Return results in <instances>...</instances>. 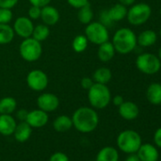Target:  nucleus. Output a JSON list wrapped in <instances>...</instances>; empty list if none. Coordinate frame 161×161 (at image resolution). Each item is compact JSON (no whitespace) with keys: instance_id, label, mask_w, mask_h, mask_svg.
<instances>
[{"instance_id":"1","label":"nucleus","mask_w":161,"mask_h":161,"mask_svg":"<svg viewBox=\"0 0 161 161\" xmlns=\"http://www.w3.org/2000/svg\"><path fill=\"white\" fill-rule=\"evenodd\" d=\"M73 127L83 134L93 132L99 125L100 118L97 111L92 107L82 106L75 110L72 117Z\"/></svg>"},{"instance_id":"2","label":"nucleus","mask_w":161,"mask_h":161,"mask_svg":"<svg viewBox=\"0 0 161 161\" xmlns=\"http://www.w3.org/2000/svg\"><path fill=\"white\" fill-rule=\"evenodd\" d=\"M112 44L116 49V52L121 55L129 54L134 51L137 46L136 35L129 28L119 29L113 36Z\"/></svg>"},{"instance_id":"3","label":"nucleus","mask_w":161,"mask_h":161,"mask_svg":"<svg viewBox=\"0 0 161 161\" xmlns=\"http://www.w3.org/2000/svg\"><path fill=\"white\" fill-rule=\"evenodd\" d=\"M87 99L92 108L104 109L110 103L112 96L110 89L106 85L94 83L87 90Z\"/></svg>"},{"instance_id":"4","label":"nucleus","mask_w":161,"mask_h":161,"mask_svg":"<svg viewBox=\"0 0 161 161\" xmlns=\"http://www.w3.org/2000/svg\"><path fill=\"white\" fill-rule=\"evenodd\" d=\"M142 144L140 135L135 130H124L117 137L118 148L125 153H136Z\"/></svg>"},{"instance_id":"5","label":"nucleus","mask_w":161,"mask_h":161,"mask_svg":"<svg viewBox=\"0 0 161 161\" xmlns=\"http://www.w3.org/2000/svg\"><path fill=\"white\" fill-rule=\"evenodd\" d=\"M43 53L41 42L32 37L25 38L19 46V54L23 60L29 63L36 62L39 60Z\"/></svg>"},{"instance_id":"6","label":"nucleus","mask_w":161,"mask_h":161,"mask_svg":"<svg viewBox=\"0 0 161 161\" xmlns=\"http://www.w3.org/2000/svg\"><path fill=\"white\" fill-rule=\"evenodd\" d=\"M152 15V8L146 3L133 4L127 11L126 18L132 26H141L145 24Z\"/></svg>"},{"instance_id":"7","label":"nucleus","mask_w":161,"mask_h":161,"mask_svg":"<svg viewBox=\"0 0 161 161\" xmlns=\"http://www.w3.org/2000/svg\"><path fill=\"white\" fill-rule=\"evenodd\" d=\"M136 66L143 74L153 75L159 72L161 68V61L155 54L145 52L136 57Z\"/></svg>"},{"instance_id":"8","label":"nucleus","mask_w":161,"mask_h":161,"mask_svg":"<svg viewBox=\"0 0 161 161\" xmlns=\"http://www.w3.org/2000/svg\"><path fill=\"white\" fill-rule=\"evenodd\" d=\"M85 35L88 42L94 45H101L109 40V31L101 22H90L86 25Z\"/></svg>"},{"instance_id":"9","label":"nucleus","mask_w":161,"mask_h":161,"mask_svg":"<svg viewBox=\"0 0 161 161\" xmlns=\"http://www.w3.org/2000/svg\"><path fill=\"white\" fill-rule=\"evenodd\" d=\"M27 85L29 88L36 92L44 91L48 86V77L41 69H33L27 75Z\"/></svg>"},{"instance_id":"10","label":"nucleus","mask_w":161,"mask_h":161,"mask_svg":"<svg viewBox=\"0 0 161 161\" xmlns=\"http://www.w3.org/2000/svg\"><path fill=\"white\" fill-rule=\"evenodd\" d=\"M13 29L16 35L25 39V38L31 37L34 25L32 20L28 16H20L16 18V20L14 21Z\"/></svg>"},{"instance_id":"11","label":"nucleus","mask_w":161,"mask_h":161,"mask_svg":"<svg viewBox=\"0 0 161 161\" xmlns=\"http://www.w3.org/2000/svg\"><path fill=\"white\" fill-rule=\"evenodd\" d=\"M36 103L39 109L47 113H50L58 109L60 105V100L56 95L46 92V93H42L41 95H39V97L37 98Z\"/></svg>"},{"instance_id":"12","label":"nucleus","mask_w":161,"mask_h":161,"mask_svg":"<svg viewBox=\"0 0 161 161\" xmlns=\"http://www.w3.org/2000/svg\"><path fill=\"white\" fill-rule=\"evenodd\" d=\"M26 122L31 128H42L48 122V115L41 109H34L29 111Z\"/></svg>"},{"instance_id":"13","label":"nucleus","mask_w":161,"mask_h":161,"mask_svg":"<svg viewBox=\"0 0 161 161\" xmlns=\"http://www.w3.org/2000/svg\"><path fill=\"white\" fill-rule=\"evenodd\" d=\"M136 153L140 161H158L159 158L157 147L150 143L141 144Z\"/></svg>"},{"instance_id":"14","label":"nucleus","mask_w":161,"mask_h":161,"mask_svg":"<svg viewBox=\"0 0 161 161\" xmlns=\"http://www.w3.org/2000/svg\"><path fill=\"white\" fill-rule=\"evenodd\" d=\"M119 114L125 120H134L139 115V108L134 102L124 101L119 106Z\"/></svg>"},{"instance_id":"15","label":"nucleus","mask_w":161,"mask_h":161,"mask_svg":"<svg viewBox=\"0 0 161 161\" xmlns=\"http://www.w3.org/2000/svg\"><path fill=\"white\" fill-rule=\"evenodd\" d=\"M40 19L42 20L43 24L51 27L56 25L60 20V13L57 10V8L47 5L43 8H41V16Z\"/></svg>"},{"instance_id":"16","label":"nucleus","mask_w":161,"mask_h":161,"mask_svg":"<svg viewBox=\"0 0 161 161\" xmlns=\"http://www.w3.org/2000/svg\"><path fill=\"white\" fill-rule=\"evenodd\" d=\"M16 125V120L12 115L0 114V134L2 136L14 135Z\"/></svg>"},{"instance_id":"17","label":"nucleus","mask_w":161,"mask_h":161,"mask_svg":"<svg viewBox=\"0 0 161 161\" xmlns=\"http://www.w3.org/2000/svg\"><path fill=\"white\" fill-rule=\"evenodd\" d=\"M98 58L100 61H102L103 63H108L110 62L115 54H116V49L112 44V42H110L109 40L99 45V48H98Z\"/></svg>"},{"instance_id":"18","label":"nucleus","mask_w":161,"mask_h":161,"mask_svg":"<svg viewBox=\"0 0 161 161\" xmlns=\"http://www.w3.org/2000/svg\"><path fill=\"white\" fill-rule=\"evenodd\" d=\"M31 133H32V128L26 121H20L16 125L14 136L16 141L20 143H24L30 139Z\"/></svg>"},{"instance_id":"19","label":"nucleus","mask_w":161,"mask_h":161,"mask_svg":"<svg viewBox=\"0 0 161 161\" xmlns=\"http://www.w3.org/2000/svg\"><path fill=\"white\" fill-rule=\"evenodd\" d=\"M146 98L150 103L159 105L161 103V84L152 83L146 90Z\"/></svg>"},{"instance_id":"20","label":"nucleus","mask_w":161,"mask_h":161,"mask_svg":"<svg viewBox=\"0 0 161 161\" xmlns=\"http://www.w3.org/2000/svg\"><path fill=\"white\" fill-rule=\"evenodd\" d=\"M157 40V35L154 31L153 30H146L143 31L141 33L136 36V42L139 47H149L155 44Z\"/></svg>"},{"instance_id":"21","label":"nucleus","mask_w":161,"mask_h":161,"mask_svg":"<svg viewBox=\"0 0 161 161\" xmlns=\"http://www.w3.org/2000/svg\"><path fill=\"white\" fill-rule=\"evenodd\" d=\"M119 155L116 148L105 146L102 148L96 156V161H119Z\"/></svg>"},{"instance_id":"22","label":"nucleus","mask_w":161,"mask_h":161,"mask_svg":"<svg viewBox=\"0 0 161 161\" xmlns=\"http://www.w3.org/2000/svg\"><path fill=\"white\" fill-rule=\"evenodd\" d=\"M72 127H73L72 119L66 115H60L53 121V128L56 132L59 133L67 132Z\"/></svg>"},{"instance_id":"23","label":"nucleus","mask_w":161,"mask_h":161,"mask_svg":"<svg viewBox=\"0 0 161 161\" xmlns=\"http://www.w3.org/2000/svg\"><path fill=\"white\" fill-rule=\"evenodd\" d=\"M127 11H128L127 7L120 4V3L115 4L109 10H107L108 15H109V17L113 23L114 22H119V21L123 20L124 18H126Z\"/></svg>"},{"instance_id":"24","label":"nucleus","mask_w":161,"mask_h":161,"mask_svg":"<svg viewBox=\"0 0 161 161\" xmlns=\"http://www.w3.org/2000/svg\"><path fill=\"white\" fill-rule=\"evenodd\" d=\"M92 79L94 80V83L107 85L112 79V72L108 67L105 66L99 67L94 71Z\"/></svg>"},{"instance_id":"25","label":"nucleus","mask_w":161,"mask_h":161,"mask_svg":"<svg viewBox=\"0 0 161 161\" xmlns=\"http://www.w3.org/2000/svg\"><path fill=\"white\" fill-rule=\"evenodd\" d=\"M17 102L14 97H4L0 100V114L12 115L15 112Z\"/></svg>"},{"instance_id":"26","label":"nucleus","mask_w":161,"mask_h":161,"mask_svg":"<svg viewBox=\"0 0 161 161\" xmlns=\"http://www.w3.org/2000/svg\"><path fill=\"white\" fill-rule=\"evenodd\" d=\"M77 18L80 23H82L86 26L87 24H89L90 22H92V20L94 18V13H93L90 3L78 9Z\"/></svg>"},{"instance_id":"27","label":"nucleus","mask_w":161,"mask_h":161,"mask_svg":"<svg viewBox=\"0 0 161 161\" xmlns=\"http://www.w3.org/2000/svg\"><path fill=\"white\" fill-rule=\"evenodd\" d=\"M14 31L9 24H0V45L10 44L14 38Z\"/></svg>"},{"instance_id":"28","label":"nucleus","mask_w":161,"mask_h":161,"mask_svg":"<svg viewBox=\"0 0 161 161\" xmlns=\"http://www.w3.org/2000/svg\"><path fill=\"white\" fill-rule=\"evenodd\" d=\"M49 34H50L49 27L45 24H39L37 26H34L31 37L42 43L43 41H45L48 38Z\"/></svg>"},{"instance_id":"29","label":"nucleus","mask_w":161,"mask_h":161,"mask_svg":"<svg viewBox=\"0 0 161 161\" xmlns=\"http://www.w3.org/2000/svg\"><path fill=\"white\" fill-rule=\"evenodd\" d=\"M88 40L85 34H79L74 37L72 41V48L77 53L84 52L88 47Z\"/></svg>"},{"instance_id":"30","label":"nucleus","mask_w":161,"mask_h":161,"mask_svg":"<svg viewBox=\"0 0 161 161\" xmlns=\"http://www.w3.org/2000/svg\"><path fill=\"white\" fill-rule=\"evenodd\" d=\"M14 14L11 9L0 8V24H9L13 20Z\"/></svg>"},{"instance_id":"31","label":"nucleus","mask_w":161,"mask_h":161,"mask_svg":"<svg viewBox=\"0 0 161 161\" xmlns=\"http://www.w3.org/2000/svg\"><path fill=\"white\" fill-rule=\"evenodd\" d=\"M40 16H41V8L31 5L28 11V17L31 18V20H37L40 19Z\"/></svg>"},{"instance_id":"32","label":"nucleus","mask_w":161,"mask_h":161,"mask_svg":"<svg viewBox=\"0 0 161 161\" xmlns=\"http://www.w3.org/2000/svg\"><path fill=\"white\" fill-rule=\"evenodd\" d=\"M69 6H71L74 9H80L86 4L89 3V0H66Z\"/></svg>"},{"instance_id":"33","label":"nucleus","mask_w":161,"mask_h":161,"mask_svg":"<svg viewBox=\"0 0 161 161\" xmlns=\"http://www.w3.org/2000/svg\"><path fill=\"white\" fill-rule=\"evenodd\" d=\"M100 22L102 24H103L105 27H110L112 25V20L110 19L109 15H108V12L107 11H103L100 14Z\"/></svg>"},{"instance_id":"34","label":"nucleus","mask_w":161,"mask_h":161,"mask_svg":"<svg viewBox=\"0 0 161 161\" xmlns=\"http://www.w3.org/2000/svg\"><path fill=\"white\" fill-rule=\"evenodd\" d=\"M94 85V80L90 77H83L80 80V87L83 89L88 90Z\"/></svg>"},{"instance_id":"35","label":"nucleus","mask_w":161,"mask_h":161,"mask_svg":"<svg viewBox=\"0 0 161 161\" xmlns=\"http://www.w3.org/2000/svg\"><path fill=\"white\" fill-rule=\"evenodd\" d=\"M49 161H69V158L65 153L62 152H57L50 156Z\"/></svg>"},{"instance_id":"36","label":"nucleus","mask_w":161,"mask_h":161,"mask_svg":"<svg viewBox=\"0 0 161 161\" xmlns=\"http://www.w3.org/2000/svg\"><path fill=\"white\" fill-rule=\"evenodd\" d=\"M19 0H0V8L4 9H13L17 5Z\"/></svg>"},{"instance_id":"37","label":"nucleus","mask_w":161,"mask_h":161,"mask_svg":"<svg viewBox=\"0 0 161 161\" xmlns=\"http://www.w3.org/2000/svg\"><path fill=\"white\" fill-rule=\"evenodd\" d=\"M29 2L32 6H36L39 8H43L47 5H49L51 0H29Z\"/></svg>"},{"instance_id":"38","label":"nucleus","mask_w":161,"mask_h":161,"mask_svg":"<svg viewBox=\"0 0 161 161\" xmlns=\"http://www.w3.org/2000/svg\"><path fill=\"white\" fill-rule=\"evenodd\" d=\"M153 142H154V145L161 149V127L158 128L154 134H153Z\"/></svg>"},{"instance_id":"39","label":"nucleus","mask_w":161,"mask_h":161,"mask_svg":"<svg viewBox=\"0 0 161 161\" xmlns=\"http://www.w3.org/2000/svg\"><path fill=\"white\" fill-rule=\"evenodd\" d=\"M28 113H29V111H27L26 109H20L16 112V117L20 121H26Z\"/></svg>"},{"instance_id":"40","label":"nucleus","mask_w":161,"mask_h":161,"mask_svg":"<svg viewBox=\"0 0 161 161\" xmlns=\"http://www.w3.org/2000/svg\"><path fill=\"white\" fill-rule=\"evenodd\" d=\"M111 101H112V103H113V104H114L115 106L119 107V106L124 102V99H123V97L120 96V95H116L115 97H113V98L111 99Z\"/></svg>"},{"instance_id":"41","label":"nucleus","mask_w":161,"mask_h":161,"mask_svg":"<svg viewBox=\"0 0 161 161\" xmlns=\"http://www.w3.org/2000/svg\"><path fill=\"white\" fill-rule=\"evenodd\" d=\"M124 161H140V159L138 158L136 153H130Z\"/></svg>"},{"instance_id":"42","label":"nucleus","mask_w":161,"mask_h":161,"mask_svg":"<svg viewBox=\"0 0 161 161\" xmlns=\"http://www.w3.org/2000/svg\"><path fill=\"white\" fill-rule=\"evenodd\" d=\"M136 0H119V3L128 7V6H132L133 4H135Z\"/></svg>"},{"instance_id":"43","label":"nucleus","mask_w":161,"mask_h":161,"mask_svg":"<svg viewBox=\"0 0 161 161\" xmlns=\"http://www.w3.org/2000/svg\"><path fill=\"white\" fill-rule=\"evenodd\" d=\"M157 56H158V58H159L160 61H161V47L158 49V55H157Z\"/></svg>"},{"instance_id":"44","label":"nucleus","mask_w":161,"mask_h":161,"mask_svg":"<svg viewBox=\"0 0 161 161\" xmlns=\"http://www.w3.org/2000/svg\"><path fill=\"white\" fill-rule=\"evenodd\" d=\"M159 36H160V38H161V28H160V31H159Z\"/></svg>"},{"instance_id":"45","label":"nucleus","mask_w":161,"mask_h":161,"mask_svg":"<svg viewBox=\"0 0 161 161\" xmlns=\"http://www.w3.org/2000/svg\"><path fill=\"white\" fill-rule=\"evenodd\" d=\"M159 14H160V16H161V7H160V10H159Z\"/></svg>"},{"instance_id":"46","label":"nucleus","mask_w":161,"mask_h":161,"mask_svg":"<svg viewBox=\"0 0 161 161\" xmlns=\"http://www.w3.org/2000/svg\"><path fill=\"white\" fill-rule=\"evenodd\" d=\"M159 105H160V107H161V103H160V104H159Z\"/></svg>"}]
</instances>
